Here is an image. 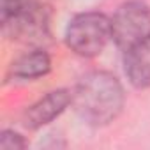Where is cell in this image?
<instances>
[{"instance_id": "obj_6", "label": "cell", "mask_w": 150, "mask_h": 150, "mask_svg": "<svg viewBox=\"0 0 150 150\" xmlns=\"http://www.w3.org/2000/svg\"><path fill=\"white\" fill-rule=\"evenodd\" d=\"M51 60L50 55L42 50H34L30 53L21 55L16 62L11 65V76L20 80H35L41 78L50 71Z\"/></svg>"}, {"instance_id": "obj_7", "label": "cell", "mask_w": 150, "mask_h": 150, "mask_svg": "<svg viewBox=\"0 0 150 150\" xmlns=\"http://www.w3.org/2000/svg\"><path fill=\"white\" fill-rule=\"evenodd\" d=\"M34 0H2V25L14 21Z\"/></svg>"}, {"instance_id": "obj_1", "label": "cell", "mask_w": 150, "mask_h": 150, "mask_svg": "<svg viewBox=\"0 0 150 150\" xmlns=\"http://www.w3.org/2000/svg\"><path fill=\"white\" fill-rule=\"evenodd\" d=\"M72 106L87 124L106 125L124 108V88L110 72H88L72 92Z\"/></svg>"}, {"instance_id": "obj_2", "label": "cell", "mask_w": 150, "mask_h": 150, "mask_svg": "<svg viewBox=\"0 0 150 150\" xmlns=\"http://www.w3.org/2000/svg\"><path fill=\"white\" fill-rule=\"evenodd\" d=\"M111 39V20L101 13L74 16L65 32L67 46L80 57L99 55Z\"/></svg>"}, {"instance_id": "obj_3", "label": "cell", "mask_w": 150, "mask_h": 150, "mask_svg": "<svg viewBox=\"0 0 150 150\" xmlns=\"http://www.w3.org/2000/svg\"><path fill=\"white\" fill-rule=\"evenodd\" d=\"M150 35V7L139 0L122 4L111 18V39L127 51Z\"/></svg>"}, {"instance_id": "obj_8", "label": "cell", "mask_w": 150, "mask_h": 150, "mask_svg": "<svg viewBox=\"0 0 150 150\" xmlns=\"http://www.w3.org/2000/svg\"><path fill=\"white\" fill-rule=\"evenodd\" d=\"M25 146H27V141L23 139L21 134L14 131H4L2 136H0V148L4 150H20Z\"/></svg>"}, {"instance_id": "obj_5", "label": "cell", "mask_w": 150, "mask_h": 150, "mask_svg": "<svg viewBox=\"0 0 150 150\" xmlns=\"http://www.w3.org/2000/svg\"><path fill=\"white\" fill-rule=\"evenodd\" d=\"M125 74L136 88L150 87V35L125 51Z\"/></svg>"}, {"instance_id": "obj_4", "label": "cell", "mask_w": 150, "mask_h": 150, "mask_svg": "<svg viewBox=\"0 0 150 150\" xmlns=\"http://www.w3.org/2000/svg\"><path fill=\"white\" fill-rule=\"evenodd\" d=\"M72 104V92L65 88H58L53 92H48L44 97H41L35 104H32L25 113L27 127L39 129L50 122H53L57 117H60L67 106Z\"/></svg>"}]
</instances>
